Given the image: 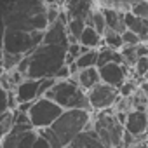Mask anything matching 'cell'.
<instances>
[{"instance_id": "1", "label": "cell", "mask_w": 148, "mask_h": 148, "mask_svg": "<svg viewBox=\"0 0 148 148\" xmlns=\"http://www.w3.org/2000/svg\"><path fill=\"white\" fill-rule=\"evenodd\" d=\"M0 18L7 30L44 32L47 5L40 0H0Z\"/></svg>"}, {"instance_id": "2", "label": "cell", "mask_w": 148, "mask_h": 148, "mask_svg": "<svg viewBox=\"0 0 148 148\" xmlns=\"http://www.w3.org/2000/svg\"><path fill=\"white\" fill-rule=\"evenodd\" d=\"M64 47L40 44L30 54H26L14 70H18L25 79H49L54 77L56 71L64 64Z\"/></svg>"}, {"instance_id": "3", "label": "cell", "mask_w": 148, "mask_h": 148, "mask_svg": "<svg viewBox=\"0 0 148 148\" xmlns=\"http://www.w3.org/2000/svg\"><path fill=\"white\" fill-rule=\"evenodd\" d=\"M91 110H63V113L49 125L59 145L64 148L73 138H77L87 127H91Z\"/></svg>"}, {"instance_id": "4", "label": "cell", "mask_w": 148, "mask_h": 148, "mask_svg": "<svg viewBox=\"0 0 148 148\" xmlns=\"http://www.w3.org/2000/svg\"><path fill=\"white\" fill-rule=\"evenodd\" d=\"M44 98L54 101L61 110H91L87 101V92L80 89L79 84L71 79L56 80Z\"/></svg>"}, {"instance_id": "5", "label": "cell", "mask_w": 148, "mask_h": 148, "mask_svg": "<svg viewBox=\"0 0 148 148\" xmlns=\"http://www.w3.org/2000/svg\"><path fill=\"white\" fill-rule=\"evenodd\" d=\"M91 129L94 131L98 139L105 145V148L122 146L124 125L119 124V120L115 119V110L113 108H108V110H103V112H92Z\"/></svg>"}, {"instance_id": "6", "label": "cell", "mask_w": 148, "mask_h": 148, "mask_svg": "<svg viewBox=\"0 0 148 148\" xmlns=\"http://www.w3.org/2000/svg\"><path fill=\"white\" fill-rule=\"evenodd\" d=\"M42 37H44V32H18V30L5 28L2 37V52L26 56L37 45L42 44Z\"/></svg>"}, {"instance_id": "7", "label": "cell", "mask_w": 148, "mask_h": 148, "mask_svg": "<svg viewBox=\"0 0 148 148\" xmlns=\"http://www.w3.org/2000/svg\"><path fill=\"white\" fill-rule=\"evenodd\" d=\"M61 113H63V110L54 101H51L47 98H37L28 110V120L35 131H40V129L49 127Z\"/></svg>"}, {"instance_id": "8", "label": "cell", "mask_w": 148, "mask_h": 148, "mask_svg": "<svg viewBox=\"0 0 148 148\" xmlns=\"http://www.w3.org/2000/svg\"><path fill=\"white\" fill-rule=\"evenodd\" d=\"M117 98H119V91L103 82L96 84L92 89L87 91V101H89L91 112H103V110L113 108Z\"/></svg>"}, {"instance_id": "9", "label": "cell", "mask_w": 148, "mask_h": 148, "mask_svg": "<svg viewBox=\"0 0 148 148\" xmlns=\"http://www.w3.org/2000/svg\"><path fill=\"white\" fill-rule=\"evenodd\" d=\"M37 131L30 124H14L11 132L2 139V148H33Z\"/></svg>"}, {"instance_id": "10", "label": "cell", "mask_w": 148, "mask_h": 148, "mask_svg": "<svg viewBox=\"0 0 148 148\" xmlns=\"http://www.w3.org/2000/svg\"><path fill=\"white\" fill-rule=\"evenodd\" d=\"M98 73H99V80L103 84L112 86L115 89H119L127 79H134L132 70L122 63H108V64L98 66Z\"/></svg>"}, {"instance_id": "11", "label": "cell", "mask_w": 148, "mask_h": 148, "mask_svg": "<svg viewBox=\"0 0 148 148\" xmlns=\"http://www.w3.org/2000/svg\"><path fill=\"white\" fill-rule=\"evenodd\" d=\"M42 44L47 45H58V47H64L70 44L68 42V32H66V16L61 9L58 19L51 25H47V28L44 30V37H42Z\"/></svg>"}, {"instance_id": "12", "label": "cell", "mask_w": 148, "mask_h": 148, "mask_svg": "<svg viewBox=\"0 0 148 148\" xmlns=\"http://www.w3.org/2000/svg\"><path fill=\"white\" fill-rule=\"evenodd\" d=\"M124 131L132 134L138 141H146L148 139V115L146 112L132 110L125 117Z\"/></svg>"}, {"instance_id": "13", "label": "cell", "mask_w": 148, "mask_h": 148, "mask_svg": "<svg viewBox=\"0 0 148 148\" xmlns=\"http://www.w3.org/2000/svg\"><path fill=\"white\" fill-rule=\"evenodd\" d=\"M63 12L68 19H82L87 21L91 16V11L96 7L92 0H63Z\"/></svg>"}, {"instance_id": "14", "label": "cell", "mask_w": 148, "mask_h": 148, "mask_svg": "<svg viewBox=\"0 0 148 148\" xmlns=\"http://www.w3.org/2000/svg\"><path fill=\"white\" fill-rule=\"evenodd\" d=\"M14 98L19 103H32L38 98V80L35 79H23L16 89H14Z\"/></svg>"}, {"instance_id": "15", "label": "cell", "mask_w": 148, "mask_h": 148, "mask_svg": "<svg viewBox=\"0 0 148 148\" xmlns=\"http://www.w3.org/2000/svg\"><path fill=\"white\" fill-rule=\"evenodd\" d=\"M71 80H75L79 84L80 89H84L86 92L89 89H92L96 84H99V73H98V68L92 66V68H84V70H79L77 73H73V75L70 77Z\"/></svg>"}, {"instance_id": "16", "label": "cell", "mask_w": 148, "mask_h": 148, "mask_svg": "<svg viewBox=\"0 0 148 148\" xmlns=\"http://www.w3.org/2000/svg\"><path fill=\"white\" fill-rule=\"evenodd\" d=\"M64 148H105V145L98 139V136L94 134V131L91 127H87L77 138H73Z\"/></svg>"}, {"instance_id": "17", "label": "cell", "mask_w": 148, "mask_h": 148, "mask_svg": "<svg viewBox=\"0 0 148 148\" xmlns=\"http://www.w3.org/2000/svg\"><path fill=\"white\" fill-rule=\"evenodd\" d=\"M124 23H125V30L136 33L141 42L148 40V19H141V18H136L131 12H125L124 14Z\"/></svg>"}, {"instance_id": "18", "label": "cell", "mask_w": 148, "mask_h": 148, "mask_svg": "<svg viewBox=\"0 0 148 148\" xmlns=\"http://www.w3.org/2000/svg\"><path fill=\"white\" fill-rule=\"evenodd\" d=\"M101 11H103V16H105L106 28L122 35L125 32V23H124V14L125 12H120L117 9H101Z\"/></svg>"}, {"instance_id": "19", "label": "cell", "mask_w": 148, "mask_h": 148, "mask_svg": "<svg viewBox=\"0 0 148 148\" xmlns=\"http://www.w3.org/2000/svg\"><path fill=\"white\" fill-rule=\"evenodd\" d=\"M77 42L82 47H86V49H99V47H103L101 35L92 26H89V25L84 26V30H82V33H80V37H79Z\"/></svg>"}, {"instance_id": "20", "label": "cell", "mask_w": 148, "mask_h": 148, "mask_svg": "<svg viewBox=\"0 0 148 148\" xmlns=\"http://www.w3.org/2000/svg\"><path fill=\"white\" fill-rule=\"evenodd\" d=\"M108 63H122L120 52L115 51V49H110V47H99V49H98L96 68H98V66H103V64H108Z\"/></svg>"}, {"instance_id": "21", "label": "cell", "mask_w": 148, "mask_h": 148, "mask_svg": "<svg viewBox=\"0 0 148 148\" xmlns=\"http://www.w3.org/2000/svg\"><path fill=\"white\" fill-rule=\"evenodd\" d=\"M96 61H98V49H87L86 52H82L73 63H75L77 70H84V68L96 66Z\"/></svg>"}, {"instance_id": "22", "label": "cell", "mask_w": 148, "mask_h": 148, "mask_svg": "<svg viewBox=\"0 0 148 148\" xmlns=\"http://www.w3.org/2000/svg\"><path fill=\"white\" fill-rule=\"evenodd\" d=\"M101 40H103V47H110V49H115L119 51L122 47V37L120 33L113 32V30H105V33L101 35Z\"/></svg>"}, {"instance_id": "23", "label": "cell", "mask_w": 148, "mask_h": 148, "mask_svg": "<svg viewBox=\"0 0 148 148\" xmlns=\"http://www.w3.org/2000/svg\"><path fill=\"white\" fill-rule=\"evenodd\" d=\"M14 125V112L12 110H5L0 113V139H4L11 129Z\"/></svg>"}, {"instance_id": "24", "label": "cell", "mask_w": 148, "mask_h": 148, "mask_svg": "<svg viewBox=\"0 0 148 148\" xmlns=\"http://www.w3.org/2000/svg\"><path fill=\"white\" fill-rule=\"evenodd\" d=\"M138 86H139V80H136V79H127L117 91H119V96H122V98H131L136 91H138Z\"/></svg>"}, {"instance_id": "25", "label": "cell", "mask_w": 148, "mask_h": 148, "mask_svg": "<svg viewBox=\"0 0 148 148\" xmlns=\"http://www.w3.org/2000/svg\"><path fill=\"white\" fill-rule=\"evenodd\" d=\"M131 14H134L136 18L141 19H148V0H139L138 4H134L129 11Z\"/></svg>"}, {"instance_id": "26", "label": "cell", "mask_w": 148, "mask_h": 148, "mask_svg": "<svg viewBox=\"0 0 148 148\" xmlns=\"http://www.w3.org/2000/svg\"><path fill=\"white\" fill-rule=\"evenodd\" d=\"M120 37H122V45H127V47H134V45H138V44L141 42L139 37H138L136 33L129 32V30H125Z\"/></svg>"}, {"instance_id": "27", "label": "cell", "mask_w": 148, "mask_h": 148, "mask_svg": "<svg viewBox=\"0 0 148 148\" xmlns=\"http://www.w3.org/2000/svg\"><path fill=\"white\" fill-rule=\"evenodd\" d=\"M54 82H56V79H54V77L40 79V80H38V98H44V96H45V92L54 86Z\"/></svg>"}, {"instance_id": "28", "label": "cell", "mask_w": 148, "mask_h": 148, "mask_svg": "<svg viewBox=\"0 0 148 148\" xmlns=\"http://www.w3.org/2000/svg\"><path fill=\"white\" fill-rule=\"evenodd\" d=\"M70 77H71V73H70V66H68V64H63V66L56 71V75H54L56 80H66V79H70Z\"/></svg>"}, {"instance_id": "29", "label": "cell", "mask_w": 148, "mask_h": 148, "mask_svg": "<svg viewBox=\"0 0 148 148\" xmlns=\"http://www.w3.org/2000/svg\"><path fill=\"white\" fill-rule=\"evenodd\" d=\"M138 58H148V44L146 42H139L138 45H134Z\"/></svg>"}, {"instance_id": "30", "label": "cell", "mask_w": 148, "mask_h": 148, "mask_svg": "<svg viewBox=\"0 0 148 148\" xmlns=\"http://www.w3.org/2000/svg\"><path fill=\"white\" fill-rule=\"evenodd\" d=\"M7 110V91L0 84V113Z\"/></svg>"}, {"instance_id": "31", "label": "cell", "mask_w": 148, "mask_h": 148, "mask_svg": "<svg viewBox=\"0 0 148 148\" xmlns=\"http://www.w3.org/2000/svg\"><path fill=\"white\" fill-rule=\"evenodd\" d=\"M33 148H51V146H49V143L37 132V138H35V141H33Z\"/></svg>"}, {"instance_id": "32", "label": "cell", "mask_w": 148, "mask_h": 148, "mask_svg": "<svg viewBox=\"0 0 148 148\" xmlns=\"http://www.w3.org/2000/svg\"><path fill=\"white\" fill-rule=\"evenodd\" d=\"M129 148H148V141H136V143L131 145Z\"/></svg>"}, {"instance_id": "33", "label": "cell", "mask_w": 148, "mask_h": 148, "mask_svg": "<svg viewBox=\"0 0 148 148\" xmlns=\"http://www.w3.org/2000/svg\"><path fill=\"white\" fill-rule=\"evenodd\" d=\"M40 2H44L45 5H54V4L61 5V0H40Z\"/></svg>"}, {"instance_id": "34", "label": "cell", "mask_w": 148, "mask_h": 148, "mask_svg": "<svg viewBox=\"0 0 148 148\" xmlns=\"http://www.w3.org/2000/svg\"><path fill=\"white\" fill-rule=\"evenodd\" d=\"M4 32H5V26H4V21L0 18V44H2V37H4Z\"/></svg>"}, {"instance_id": "35", "label": "cell", "mask_w": 148, "mask_h": 148, "mask_svg": "<svg viewBox=\"0 0 148 148\" xmlns=\"http://www.w3.org/2000/svg\"><path fill=\"white\" fill-rule=\"evenodd\" d=\"M139 0H127V4H129V11H131V7L134 5V4H138Z\"/></svg>"}, {"instance_id": "36", "label": "cell", "mask_w": 148, "mask_h": 148, "mask_svg": "<svg viewBox=\"0 0 148 148\" xmlns=\"http://www.w3.org/2000/svg\"><path fill=\"white\" fill-rule=\"evenodd\" d=\"M0 63H2V44H0Z\"/></svg>"}, {"instance_id": "37", "label": "cell", "mask_w": 148, "mask_h": 148, "mask_svg": "<svg viewBox=\"0 0 148 148\" xmlns=\"http://www.w3.org/2000/svg\"><path fill=\"white\" fill-rule=\"evenodd\" d=\"M143 80H148V71L145 73V77H143Z\"/></svg>"}, {"instance_id": "38", "label": "cell", "mask_w": 148, "mask_h": 148, "mask_svg": "<svg viewBox=\"0 0 148 148\" xmlns=\"http://www.w3.org/2000/svg\"><path fill=\"white\" fill-rule=\"evenodd\" d=\"M2 73H4V70H2V66H0V75H2Z\"/></svg>"}, {"instance_id": "39", "label": "cell", "mask_w": 148, "mask_h": 148, "mask_svg": "<svg viewBox=\"0 0 148 148\" xmlns=\"http://www.w3.org/2000/svg\"><path fill=\"white\" fill-rule=\"evenodd\" d=\"M0 148H2V139H0Z\"/></svg>"}, {"instance_id": "40", "label": "cell", "mask_w": 148, "mask_h": 148, "mask_svg": "<svg viewBox=\"0 0 148 148\" xmlns=\"http://www.w3.org/2000/svg\"><path fill=\"white\" fill-rule=\"evenodd\" d=\"M146 115H148V110H146Z\"/></svg>"}, {"instance_id": "41", "label": "cell", "mask_w": 148, "mask_h": 148, "mask_svg": "<svg viewBox=\"0 0 148 148\" xmlns=\"http://www.w3.org/2000/svg\"><path fill=\"white\" fill-rule=\"evenodd\" d=\"M146 44H148V40H146Z\"/></svg>"}, {"instance_id": "42", "label": "cell", "mask_w": 148, "mask_h": 148, "mask_svg": "<svg viewBox=\"0 0 148 148\" xmlns=\"http://www.w3.org/2000/svg\"><path fill=\"white\" fill-rule=\"evenodd\" d=\"M146 141H148V139H146Z\"/></svg>"}]
</instances>
